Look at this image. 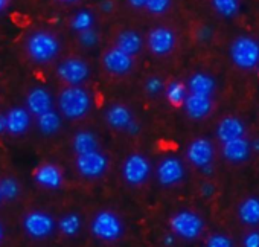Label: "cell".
<instances>
[{"label": "cell", "mask_w": 259, "mask_h": 247, "mask_svg": "<svg viewBox=\"0 0 259 247\" xmlns=\"http://www.w3.org/2000/svg\"><path fill=\"white\" fill-rule=\"evenodd\" d=\"M25 52L32 63L38 66H48L60 57L61 42L54 32L37 29L29 32L25 38Z\"/></svg>", "instance_id": "obj_1"}, {"label": "cell", "mask_w": 259, "mask_h": 247, "mask_svg": "<svg viewBox=\"0 0 259 247\" xmlns=\"http://www.w3.org/2000/svg\"><path fill=\"white\" fill-rule=\"evenodd\" d=\"M92 107V93L82 86H67L58 95V111L66 119H82L90 113Z\"/></svg>", "instance_id": "obj_2"}, {"label": "cell", "mask_w": 259, "mask_h": 247, "mask_svg": "<svg viewBox=\"0 0 259 247\" xmlns=\"http://www.w3.org/2000/svg\"><path fill=\"white\" fill-rule=\"evenodd\" d=\"M230 58L242 70L254 69L259 64V43L248 35L238 37L230 46Z\"/></svg>", "instance_id": "obj_3"}, {"label": "cell", "mask_w": 259, "mask_h": 247, "mask_svg": "<svg viewBox=\"0 0 259 247\" xmlns=\"http://www.w3.org/2000/svg\"><path fill=\"white\" fill-rule=\"evenodd\" d=\"M90 230L98 239L111 242V241H117L123 235V224L114 212L101 211L93 217Z\"/></svg>", "instance_id": "obj_4"}, {"label": "cell", "mask_w": 259, "mask_h": 247, "mask_svg": "<svg viewBox=\"0 0 259 247\" xmlns=\"http://www.w3.org/2000/svg\"><path fill=\"white\" fill-rule=\"evenodd\" d=\"M90 64L79 57H69L58 63L57 76L67 86H82L90 79Z\"/></svg>", "instance_id": "obj_5"}, {"label": "cell", "mask_w": 259, "mask_h": 247, "mask_svg": "<svg viewBox=\"0 0 259 247\" xmlns=\"http://www.w3.org/2000/svg\"><path fill=\"white\" fill-rule=\"evenodd\" d=\"M169 227L174 235L192 241L197 239L204 230V221L192 211H180L169 218Z\"/></svg>", "instance_id": "obj_6"}, {"label": "cell", "mask_w": 259, "mask_h": 247, "mask_svg": "<svg viewBox=\"0 0 259 247\" xmlns=\"http://www.w3.org/2000/svg\"><path fill=\"white\" fill-rule=\"evenodd\" d=\"M122 177L130 186L144 185L151 174V163L147 156L141 153H133L126 156L122 163Z\"/></svg>", "instance_id": "obj_7"}, {"label": "cell", "mask_w": 259, "mask_h": 247, "mask_svg": "<svg viewBox=\"0 0 259 247\" xmlns=\"http://www.w3.org/2000/svg\"><path fill=\"white\" fill-rule=\"evenodd\" d=\"M75 167L76 171L84 177V179H99L107 173L108 168V157L101 151H92V153H85V154H79L75 159Z\"/></svg>", "instance_id": "obj_8"}, {"label": "cell", "mask_w": 259, "mask_h": 247, "mask_svg": "<svg viewBox=\"0 0 259 247\" xmlns=\"http://www.w3.org/2000/svg\"><path fill=\"white\" fill-rule=\"evenodd\" d=\"M25 232L35 239H45L55 230V220L43 211H31L23 217Z\"/></svg>", "instance_id": "obj_9"}, {"label": "cell", "mask_w": 259, "mask_h": 247, "mask_svg": "<svg viewBox=\"0 0 259 247\" xmlns=\"http://www.w3.org/2000/svg\"><path fill=\"white\" fill-rule=\"evenodd\" d=\"M177 45L176 32L166 26H156L147 35V46L151 54L157 57L169 55Z\"/></svg>", "instance_id": "obj_10"}, {"label": "cell", "mask_w": 259, "mask_h": 247, "mask_svg": "<svg viewBox=\"0 0 259 247\" xmlns=\"http://www.w3.org/2000/svg\"><path fill=\"white\" fill-rule=\"evenodd\" d=\"M185 165L183 162L176 156H166L162 159L156 170L157 180L162 186H176L185 179Z\"/></svg>", "instance_id": "obj_11"}, {"label": "cell", "mask_w": 259, "mask_h": 247, "mask_svg": "<svg viewBox=\"0 0 259 247\" xmlns=\"http://www.w3.org/2000/svg\"><path fill=\"white\" fill-rule=\"evenodd\" d=\"M102 66L111 75H116V76L128 75L135 67V57H130L128 54L122 52L120 49L114 46L104 52Z\"/></svg>", "instance_id": "obj_12"}, {"label": "cell", "mask_w": 259, "mask_h": 247, "mask_svg": "<svg viewBox=\"0 0 259 247\" xmlns=\"http://www.w3.org/2000/svg\"><path fill=\"white\" fill-rule=\"evenodd\" d=\"M7 116V133L11 136H22L25 135L31 124H32V114L22 105H16L8 108V111H5Z\"/></svg>", "instance_id": "obj_13"}, {"label": "cell", "mask_w": 259, "mask_h": 247, "mask_svg": "<svg viewBox=\"0 0 259 247\" xmlns=\"http://www.w3.org/2000/svg\"><path fill=\"white\" fill-rule=\"evenodd\" d=\"M25 108L31 114L38 116V114L54 108V96L46 87L37 86L28 92V95L25 98Z\"/></svg>", "instance_id": "obj_14"}, {"label": "cell", "mask_w": 259, "mask_h": 247, "mask_svg": "<svg viewBox=\"0 0 259 247\" xmlns=\"http://www.w3.org/2000/svg\"><path fill=\"white\" fill-rule=\"evenodd\" d=\"M186 157L197 168H201L204 165L212 163V159H213V147H212V142L209 139H206V138H198V139L192 141L188 145Z\"/></svg>", "instance_id": "obj_15"}, {"label": "cell", "mask_w": 259, "mask_h": 247, "mask_svg": "<svg viewBox=\"0 0 259 247\" xmlns=\"http://www.w3.org/2000/svg\"><path fill=\"white\" fill-rule=\"evenodd\" d=\"M34 180L45 189H60L64 183V174L54 163H43L34 171Z\"/></svg>", "instance_id": "obj_16"}, {"label": "cell", "mask_w": 259, "mask_h": 247, "mask_svg": "<svg viewBox=\"0 0 259 247\" xmlns=\"http://www.w3.org/2000/svg\"><path fill=\"white\" fill-rule=\"evenodd\" d=\"M144 45H145V40L138 31L125 29V31H120L117 34L114 46L117 49H120L122 52L128 54L130 57H136V55H139L142 52Z\"/></svg>", "instance_id": "obj_17"}, {"label": "cell", "mask_w": 259, "mask_h": 247, "mask_svg": "<svg viewBox=\"0 0 259 247\" xmlns=\"http://www.w3.org/2000/svg\"><path fill=\"white\" fill-rule=\"evenodd\" d=\"M133 119H135V116H133L132 110H130V107H126L125 104H111L105 110V122L113 130L123 132L125 127Z\"/></svg>", "instance_id": "obj_18"}, {"label": "cell", "mask_w": 259, "mask_h": 247, "mask_svg": "<svg viewBox=\"0 0 259 247\" xmlns=\"http://www.w3.org/2000/svg\"><path fill=\"white\" fill-rule=\"evenodd\" d=\"M185 111L191 119H203L206 117L212 110V99L210 96H201L188 93L183 102Z\"/></svg>", "instance_id": "obj_19"}, {"label": "cell", "mask_w": 259, "mask_h": 247, "mask_svg": "<svg viewBox=\"0 0 259 247\" xmlns=\"http://www.w3.org/2000/svg\"><path fill=\"white\" fill-rule=\"evenodd\" d=\"M245 133V126L239 117L235 116H227L220 120L218 127H217V138L221 142H227L232 139L244 138Z\"/></svg>", "instance_id": "obj_20"}, {"label": "cell", "mask_w": 259, "mask_h": 247, "mask_svg": "<svg viewBox=\"0 0 259 247\" xmlns=\"http://www.w3.org/2000/svg\"><path fill=\"white\" fill-rule=\"evenodd\" d=\"M250 151H251L250 142L244 138H238V139L223 142V156L229 162H233V163L244 162L248 159Z\"/></svg>", "instance_id": "obj_21"}, {"label": "cell", "mask_w": 259, "mask_h": 247, "mask_svg": "<svg viewBox=\"0 0 259 247\" xmlns=\"http://www.w3.org/2000/svg\"><path fill=\"white\" fill-rule=\"evenodd\" d=\"M35 117H37V122H35L37 129L43 136H54L63 127V116L58 110L51 108Z\"/></svg>", "instance_id": "obj_22"}, {"label": "cell", "mask_w": 259, "mask_h": 247, "mask_svg": "<svg viewBox=\"0 0 259 247\" xmlns=\"http://www.w3.org/2000/svg\"><path fill=\"white\" fill-rule=\"evenodd\" d=\"M215 79L206 72H195L194 75H191L186 84L189 93L201 96H212V93L215 92Z\"/></svg>", "instance_id": "obj_23"}, {"label": "cell", "mask_w": 259, "mask_h": 247, "mask_svg": "<svg viewBox=\"0 0 259 247\" xmlns=\"http://www.w3.org/2000/svg\"><path fill=\"white\" fill-rule=\"evenodd\" d=\"M99 147L101 144L98 136L90 130H79L72 138V150L76 156L96 151L99 150Z\"/></svg>", "instance_id": "obj_24"}, {"label": "cell", "mask_w": 259, "mask_h": 247, "mask_svg": "<svg viewBox=\"0 0 259 247\" xmlns=\"http://www.w3.org/2000/svg\"><path fill=\"white\" fill-rule=\"evenodd\" d=\"M238 217L244 224L256 226L259 224V198L248 197L238 208Z\"/></svg>", "instance_id": "obj_25"}, {"label": "cell", "mask_w": 259, "mask_h": 247, "mask_svg": "<svg viewBox=\"0 0 259 247\" xmlns=\"http://www.w3.org/2000/svg\"><path fill=\"white\" fill-rule=\"evenodd\" d=\"M95 23H96V17H95V13L92 10H79L76 11L69 25H70V29L76 34L82 32V31H87L90 28H95Z\"/></svg>", "instance_id": "obj_26"}, {"label": "cell", "mask_w": 259, "mask_h": 247, "mask_svg": "<svg viewBox=\"0 0 259 247\" xmlns=\"http://www.w3.org/2000/svg\"><path fill=\"white\" fill-rule=\"evenodd\" d=\"M81 227H82V220H81V217H79L78 214H73V212L63 215V217L60 218V221H58V229H60V232H61L64 236H69V238L76 236V235L79 233Z\"/></svg>", "instance_id": "obj_27"}, {"label": "cell", "mask_w": 259, "mask_h": 247, "mask_svg": "<svg viewBox=\"0 0 259 247\" xmlns=\"http://www.w3.org/2000/svg\"><path fill=\"white\" fill-rule=\"evenodd\" d=\"M165 96L168 99L169 104L172 105H183L185 98L188 96V87L186 84L180 83V81H171L168 86H165Z\"/></svg>", "instance_id": "obj_28"}, {"label": "cell", "mask_w": 259, "mask_h": 247, "mask_svg": "<svg viewBox=\"0 0 259 247\" xmlns=\"http://www.w3.org/2000/svg\"><path fill=\"white\" fill-rule=\"evenodd\" d=\"M212 8L221 17H235L239 11V0H212Z\"/></svg>", "instance_id": "obj_29"}, {"label": "cell", "mask_w": 259, "mask_h": 247, "mask_svg": "<svg viewBox=\"0 0 259 247\" xmlns=\"http://www.w3.org/2000/svg\"><path fill=\"white\" fill-rule=\"evenodd\" d=\"M0 192L4 200H16L20 195V183L14 177H5L0 180Z\"/></svg>", "instance_id": "obj_30"}, {"label": "cell", "mask_w": 259, "mask_h": 247, "mask_svg": "<svg viewBox=\"0 0 259 247\" xmlns=\"http://www.w3.org/2000/svg\"><path fill=\"white\" fill-rule=\"evenodd\" d=\"M99 40H101L99 32H98L95 28H90V29L82 31V32L78 34V42H79V45H81L82 48H87V49L95 48V46L99 43Z\"/></svg>", "instance_id": "obj_31"}, {"label": "cell", "mask_w": 259, "mask_h": 247, "mask_svg": "<svg viewBox=\"0 0 259 247\" xmlns=\"http://www.w3.org/2000/svg\"><path fill=\"white\" fill-rule=\"evenodd\" d=\"M171 2H172V0H147L145 10H147L150 14L160 16V14H165V13L169 10Z\"/></svg>", "instance_id": "obj_32"}, {"label": "cell", "mask_w": 259, "mask_h": 247, "mask_svg": "<svg viewBox=\"0 0 259 247\" xmlns=\"http://www.w3.org/2000/svg\"><path fill=\"white\" fill-rule=\"evenodd\" d=\"M144 89L148 95L151 96H157L159 93H162L165 90V83L160 76H150L147 78L145 84H144Z\"/></svg>", "instance_id": "obj_33"}, {"label": "cell", "mask_w": 259, "mask_h": 247, "mask_svg": "<svg viewBox=\"0 0 259 247\" xmlns=\"http://www.w3.org/2000/svg\"><path fill=\"white\" fill-rule=\"evenodd\" d=\"M206 247H233L232 239L226 235L221 233H215L210 235L206 241Z\"/></svg>", "instance_id": "obj_34"}, {"label": "cell", "mask_w": 259, "mask_h": 247, "mask_svg": "<svg viewBox=\"0 0 259 247\" xmlns=\"http://www.w3.org/2000/svg\"><path fill=\"white\" fill-rule=\"evenodd\" d=\"M244 247H259V232H248L242 241Z\"/></svg>", "instance_id": "obj_35"}, {"label": "cell", "mask_w": 259, "mask_h": 247, "mask_svg": "<svg viewBox=\"0 0 259 247\" xmlns=\"http://www.w3.org/2000/svg\"><path fill=\"white\" fill-rule=\"evenodd\" d=\"M195 37H197L198 42H203V43H204V42H209V40L212 38V29H210L209 26L203 25V26H200V28L197 29Z\"/></svg>", "instance_id": "obj_36"}, {"label": "cell", "mask_w": 259, "mask_h": 247, "mask_svg": "<svg viewBox=\"0 0 259 247\" xmlns=\"http://www.w3.org/2000/svg\"><path fill=\"white\" fill-rule=\"evenodd\" d=\"M141 130H142V127H141V122L138 120V119H133L132 122L128 124V126L125 127V133L128 135V136H138V135H141Z\"/></svg>", "instance_id": "obj_37"}, {"label": "cell", "mask_w": 259, "mask_h": 247, "mask_svg": "<svg viewBox=\"0 0 259 247\" xmlns=\"http://www.w3.org/2000/svg\"><path fill=\"white\" fill-rule=\"evenodd\" d=\"M200 192H201L203 197L209 198V197H212L215 194V186L210 182H203L201 186H200Z\"/></svg>", "instance_id": "obj_38"}, {"label": "cell", "mask_w": 259, "mask_h": 247, "mask_svg": "<svg viewBox=\"0 0 259 247\" xmlns=\"http://www.w3.org/2000/svg\"><path fill=\"white\" fill-rule=\"evenodd\" d=\"M99 10L104 14H111L114 11V0H101V2H99Z\"/></svg>", "instance_id": "obj_39"}, {"label": "cell", "mask_w": 259, "mask_h": 247, "mask_svg": "<svg viewBox=\"0 0 259 247\" xmlns=\"http://www.w3.org/2000/svg\"><path fill=\"white\" fill-rule=\"evenodd\" d=\"M162 241H163V244H165L166 247H172V245L176 244V235H174V233H165Z\"/></svg>", "instance_id": "obj_40"}, {"label": "cell", "mask_w": 259, "mask_h": 247, "mask_svg": "<svg viewBox=\"0 0 259 247\" xmlns=\"http://www.w3.org/2000/svg\"><path fill=\"white\" fill-rule=\"evenodd\" d=\"M126 2H128L130 7H133L136 10H142L147 5V0H126Z\"/></svg>", "instance_id": "obj_41"}, {"label": "cell", "mask_w": 259, "mask_h": 247, "mask_svg": "<svg viewBox=\"0 0 259 247\" xmlns=\"http://www.w3.org/2000/svg\"><path fill=\"white\" fill-rule=\"evenodd\" d=\"M7 133V116L5 113H0V135Z\"/></svg>", "instance_id": "obj_42"}, {"label": "cell", "mask_w": 259, "mask_h": 247, "mask_svg": "<svg viewBox=\"0 0 259 247\" xmlns=\"http://www.w3.org/2000/svg\"><path fill=\"white\" fill-rule=\"evenodd\" d=\"M200 170H201V173H203L204 176H212V173H213V165H212V163H209V165L201 167Z\"/></svg>", "instance_id": "obj_43"}, {"label": "cell", "mask_w": 259, "mask_h": 247, "mask_svg": "<svg viewBox=\"0 0 259 247\" xmlns=\"http://www.w3.org/2000/svg\"><path fill=\"white\" fill-rule=\"evenodd\" d=\"M250 148H251V151L259 153V138H256V139L250 144Z\"/></svg>", "instance_id": "obj_44"}, {"label": "cell", "mask_w": 259, "mask_h": 247, "mask_svg": "<svg viewBox=\"0 0 259 247\" xmlns=\"http://www.w3.org/2000/svg\"><path fill=\"white\" fill-rule=\"evenodd\" d=\"M8 4H10V0H0V13H4L7 10Z\"/></svg>", "instance_id": "obj_45"}, {"label": "cell", "mask_w": 259, "mask_h": 247, "mask_svg": "<svg viewBox=\"0 0 259 247\" xmlns=\"http://www.w3.org/2000/svg\"><path fill=\"white\" fill-rule=\"evenodd\" d=\"M4 236H5V229H4V226H2V223H0V242H2V239H4Z\"/></svg>", "instance_id": "obj_46"}, {"label": "cell", "mask_w": 259, "mask_h": 247, "mask_svg": "<svg viewBox=\"0 0 259 247\" xmlns=\"http://www.w3.org/2000/svg\"><path fill=\"white\" fill-rule=\"evenodd\" d=\"M57 2H61V4H75L78 0H57Z\"/></svg>", "instance_id": "obj_47"}, {"label": "cell", "mask_w": 259, "mask_h": 247, "mask_svg": "<svg viewBox=\"0 0 259 247\" xmlns=\"http://www.w3.org/2000/svg\"><path fill=\"white\" fill-rule=\"evenodd\" d=\"M2 200H4V198H2V192H0V203H2Z\"/></svg>", "instance_id": "obj_48"}]
</instances>
